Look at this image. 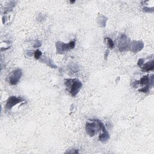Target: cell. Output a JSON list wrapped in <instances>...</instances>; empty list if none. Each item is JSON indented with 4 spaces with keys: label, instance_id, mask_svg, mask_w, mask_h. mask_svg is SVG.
Here are the masks:
<instances>
[{
    "label": "cell",
    "instance_id": "8",
    "mask_svg": "<svg viewBox=\"0 0 154 154\" xmlns=\"http://www.w3.org/2000/svg\"><path fill=\"white\" fill-rule=\"evenodd\" d=\"M69 45H70V47H71V49H73L75 47V42L74 41L71 42L69 43Z\"/></svg>",
    "mask_w": 154,
    "mask_h": 154
},
{
    "label": "cell",
    "instance_id": "7",
    "mask_svg": "<svg viewBox=\"0 0 154 154\" xmlns=\"http://www.w3.org/2000/svg\"><path fill=\"white\" fill-rule=\"evenodd\" d=\"M42 52L39 51V50H37L36 52H35V54H34V57L35 58H36V59H39L41 56H42Z\"/></svg>",
    "mask_w": 154,
    "mask_h": 154
},
{
    "label": "cell",
    "instance_id": "3",
    "mask_svg": "<svg viewBox=\"0 0 154 154\" xmlns=\"http://www.w3.org/2000/svg\"><path fill=\"white\" fill-rule=\"evenodd\" d=\"M22 75V71L20 69H17L11 73L9 76V82L12 85H15L19 81Z\"/></svg>",
    "mask_w": 154,
    "mask_h": 154
},
{
    "label": "cell",
    "instance_id": "6",
    "mask_svg": "<svg viewBox=\"0 0 154 154\" xmlns=\"http://www.w3.org/2000/svg\"><path fill=\"white\" fill-rule=\"evenodd\" d=\"M107 43H108V46L112 49L113 47H114V42H113V40H112L110 38H107Z\"/></svg>",
    "mask_w": 154,
    "mask_h": 154
},
{
    "label": "cell",
    "instance_id": "4",
    "mask_svg": "<svg viewBox=\"0 0 154 154\" xmlns=\"http://www.w3.org/2000/svg\"><path fill=\"white\" fill-rule=\"evenodd\" d=\"M22 101H24V100L22 98H20V97H17L16 96H12L9 97L7 102L5 105V107L8 110H10L14 106H15L17 104L21 102Z\"/></svg>",
    "mask_w": 154,
    "mask_h": 154
},
{
    "label": "cell",
    "instance_id": "2",
    "mask_svg": "<svg viewBox=\"0 0 154 154\" xmlns=\"http://www.w3.org/2000/svg\"><path fill=\"white\" fill-rule=\"evenodd\" d=\"M65 83L67 87L70 89V92L71 93L72 96H75L78 93L82 87V83L81 81L76 79L67 80V82Z\"/></svg>",
    "mask_w": 154,
    "mask_h": 154
},
{
    "label": "cell",
    "instance_id": "5",
    "mask_svg": "<svg viewBox=\"0 0 154 154\" xmlns=\"http://www.w3.org/2000/svg\"><path fill=\"white\" fill-rule=\"evenodd\" d=\"M143 69L144 71H152L153 69V61L152 60L150 62H148V63H146L143 66Z\"/></svg>",
    "mask_w": 154,
    "mask_h": 154
},
{
    "label": "cell",
    "instance_id": "1",
    "mask_svg": "<svg viewBox=\"0 0 154 154\" xmlns=\"http://www.w3.org/2000/svg\"><path fill=\"white\" fill-rule=\"evenodd\" d=\"M105 130L102 123L98 120H92L91 123L86 124V131L90 136H93L99 130Z\"/></svg>",
    "mask_w": 154,
    "mask_h": 154
}]
</instances>
